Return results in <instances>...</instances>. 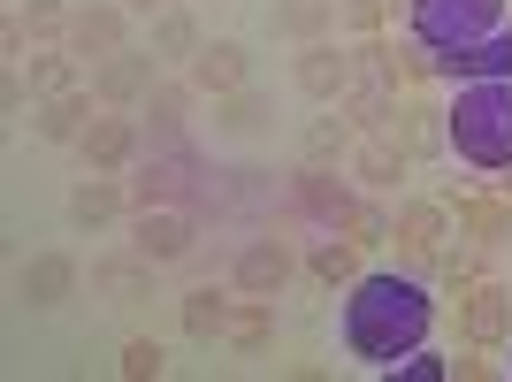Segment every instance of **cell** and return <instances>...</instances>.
I'll list each match as a JSON object with an SVG mask.
<instances>
[{
	"instance_id": "30bf717a",
	"label": "cell",
	"mask_w": 512,
	"mask_h": 382,
	"mask_svg": "<svg viewBox=\"0 0 512 382\" xmlns=\"http://www.w3.org/2000/svg\"><path fill=\"white\" fill-rule=\"evenodd\" d=\"M360 77V54L352 46H337V39H314V46H299V62H291V85L306 92V100H344V85Z\"/></svg>"
},
{
	"instance_id": "5b68a950",
	"label": "cell",
	"mask_w": 512,
	"mask_h": 382,
	"mask_svg": "<svg viewBox=\"0 0 512 382\" xmlns=\"http://www.w3.org/2000/svg\"><path fill=\"white\" fill-rule=\"evenodd\" d=\"M352 54H360V69L383 77L390 92H421L428 77H436V46H428L421 31H413V39H383V31H375V39H360Z\"/></svg>"
},
{
	"instance_id": "ba28073f",
	"label": "cell",
	"mask_w": 512,
	"mask_h": 382,
	"mask_svg": "<svg viewBox=\"0 0 512 382\" xmlns=\"http://www.w3.org/2000/svg\"><path fill=\"white\" fill-rule=\"evenodd\" d=\"M153 69H161V54H138V46H123V54H107L100 69H92V92H100V107H123V115H138V107H146V92L161 85V77H153Z\"/></svg>"
},
{
	"instance_id": "e575fe53",
	"label": "cell",
	"mask_w": 512,
	"mask_h": 382,
	"mask_svg": "<svg viewBox=\"0 0 512 382\" xmlns=\"http://www.w3.org/2000/svg\"><path fill=\"white\" fill-rule=\"evenodd\" d=\"M161 367H169V352H161L153 337H130L123 344V375L130 382H161Z\"/></svg>"
},
{
	"instance_id": "6da1fadb",
	"label": "cell",
	"mask_w": 512,
	"mask_h": 382,
	"mask_svg": "<svg viewBox=\"0 0 512 382\" xmlns=\"http://www.w3.org/2000/svg\"><path fill=\"white\" fill-rule=\"evenodd\" d=\"M428 321H436V306H428V291L413 276H360L352 298H344V344L375 367L413 352L428 337Z\"/></svg>"
},
{
	"instance_id": "3957f363",
	"label": "cell",
	"mask_w": 512,
	"mask_h": 382,
	"mask_svg": "<svg viewBox=\"0 0 512 382\" xmlns=\"http://www.w3.org/2000/svg\"><path fill=\"white\" fill-rule=\"evenodd\" d=\"M505 0H413V31H421L436 54H451V46H482L490 39V23Z\"/></svg>"
},
{
	"instance_id": "7c38bea8",
	"label": "cell",
	"mask_w": 512,
	"mask_h": 382,
	"mask_svg": "<svg viewBox=\"0 0 512 382\" xmlns=\"http://www.w3.org/2000/svg\"><path fill=\"white\" fill-rule=\"evenodd\" d=\"M77 283H85L77 253H31V260L16 268V298L31 306V314H54V306H69V298H77Z\"/></svg>"
},
{
	"instance_id": "f1b7e54d",
	"label": "cell",
	"mask_w": 512,
	"mask_h": 382,
	"mask_svg": "<svg viewBox=\"0 0 512 382\" xmlns=\"http://www.w3.org/2000/svg\"><path fill=\"white\" fill-rule=\"evenodd\" d=\"M199 16L192 8H161V16H153V54H161V62H192L199 54Z\"/></svg>"
},
{
	"instance_id": "8fae6325",
	"label": "cell",
	"mask_w": 512,
	"mask_h": 382,
	"mask_svg": "<svg viewBox=\"0 0 512 382\" xmlns=\"http://www.w3.org/2000/svg\"><path fill=\"white\" fill-rule=\"evenodd\" d=\"M459 230L451 222V199H406L398 207V222H390V245L413 260V268H436V245Z\"/></svg>"
},
{
	"instance_id": "4316f807",
	"label": "cell",
	"mask_w": 512,
	"mask_h": 382,
	"mask_svg": "<svg viewBox=\"0 0 512 382\" xmlns=\"http://www.w3.org/2000/svg\"><path fill=\"white\" fill-rule=\"evenodd\" d=\"M306 276H314V283H329V291H344V283L360 276V245H352L344 230H329V237L314 245V253H306Z\"/></svg>"
},
{
	"instance_id": "83f0119b",
	"label": "cell",
	"mask_w": 512,
	"mask_h": 382,
	"mask_svg": "<svg viewBox=\"0 0 512 382\" xmlns=\"http://www.w3.org/2000/svg\"><path fill=\"white\" fill-rule=\"evenodd\" d=\"M214 130H222V138H260V130H268V100H260L253 85L222 92V100H214Z\"/></svg>"
},
{
	"instance_id": "1f68e13d",
	"label": "cell",
	"mask_w": 512,
	"mask_h": 382,
	"mask_svg": "<svg viewBox=\"0 0 512 382\" xmlns=\"http://www.w3.org/2000/svg\"><path fill=\"white\" fill-rule=\"evenodd\" d=\"M390 222H398V214H383V207H375V199H352V207L337 214V230L352 237L360 253H367V245H390Z\"/></svg>"
},
{
	"instance_id": "d590c367",
	"label": "cell",
	"mask_w": 512,
	"mask_h": 382,
	"mask_svg": "<svg viewBox=\"0 0 512 382\" xmlns=\"http://www.w3.org/2000/svg\"><path fill=\"white\" fill-rule=\"evenodd\" d=\"M337 23L360 31V39H375V31L390 23V0H337Z\"/></svg>"
},
{
	"instance_id": "5bb4252c",
	"label": "cell",
	"mask_w": 512,
	"mask_h": 382,
	"mask_svg": "<svg viewBox=\"0 0 512 382\" xmlns=\"http://www.w3.org/2000/svg\"><path fill=\"white\" fill-rule=\"evenodd\" d=\"M291 276H299V260H291L283 237H253V245L237 253V268H230V283H237V291H253V298H276Z\"/></svg>"
},
{
	"instance_id": "e0dca14e",
	"label": "cell",
	"mask_w": 512,
	"mask_h": 382,
	"mask_svg": "<svg viewBox=\"0 0 512 382\" xmlns=\"http://www.w3.org/2000/svg\"><path fill=\"white\" fill-rule=\"evenodd\" d=\"M130 214V184L115 169H92L85 184L69 191V222H77V230H107V222H123Z\"/></svg>"
},
{
	"instance_id": "4dcf8cb0",
	"label": "cell",
	"mask_w": 512,
	"mask_h": 382,
	"mask_svg": "<svg viewBox=\"0 0 512 382\" xmlns=\"http://www.w3.org/2000/svg\"><path fill=\"white\" fill-rule=\"evenodd\" d=\"M77 69H85V62H77L62 39L39 46V54H23V77H31V92H39V100H46V92H69V85H77Z\"/></svg>"
},
{
	"instance_id": "f35d334b",
	"label": "cell",
	"mask_w": 512,
	"mask_h": 382,
	"mask_svg": "<svg viewBox=\"0 0 512 382\" xmlns=\"http://www.w3.org/2000/svg\"><path fill=\"white\" fill-rule=\"evenodd\" d=\"M505 375H512V367H505Z\"/></svg>"
},
{
	"instance_id": "8d00e7d4",
	"label": "cell",
	"mask_w": 512,
	"mask_h": 382,
	"mask_svg": "<svg viewBox=\"0 0 512 382\" xmlns=\"http://www.w3.org/2000/svg\"><path fill=\"white\" fill-rule=\"evenodd\" d=\"M31 100H39V92H31V77H23V69H8V77H0V107L16 115V107H31Z\"/></svg>"
},
{
	"instance_id": "d6a6232c",
	"label": "cell",
	"mask_w": 512,
	"mask_h": 382,
	"mask_svg": "<svg viewBox=\"0 0 512 382\" xmlns=\"http://www.w3.org/2000/svg\"><path fill=\"white\" fill-rule=\"evenodd\" d=\"M482 253H490V245H474L467 230H459V245L444 237V245H436V276H444V283H474V276H482Z\"/></svg>"
},
{
	"instance_id": "9c48e42d",
	"label": "cell",
	"mask_w": 512,
	"mask_h": 382,
	"mask_svg": "<svg viewBox=\"0 0 512 382\" xmlns=\"http://www.w3.org/2000/svg\"><path fill=\"white\" fill-rule=\"evenodd\" d=\"M77 153H85V169H115L123 176L138 153H146V123L138 115H123V107H100L92 115V130L77 138Z\"/></svg>"
},
{
	"instance_id": "f546056e",
	"label": "cell",
	"mask_w": 512,
	"mask_h": 382,
	"mask_svg": "<svg viewBox=\"0 0 512 382\" xmlns=\"http://www.w3.org/2000/svg\"><path fill=\"white\" fill-rule=\"evenodd\" d=\"M276 337V298H253V291H237V314H230V337L237 352H260V344Z\"/></svg>"
},
{
	"instance_id": "603a6c76",
	"label": "cell",
	"mask_w": 512,
	"mask_h": 382,
	"mask_svg": "<svg viewBox=\"0 0 512 382\" xmlns=\"http://www.w3.org/2000/svg\"><path fill=\"white\" fill-rule=\"evenodd\" d=\"M230 314H237V298H230V291H214V283H199V291L176 298V321H184V337H192V344L230 337Z\"/></svg>"
},
{
	"instance_id": "ffe728a7",
	"label": "cell",
	"mask_w": 512,
	"mask_h": 382,
	"mask_svg": "<svg viewBox=\"0 0 512 382\" xmlns=\"http://www.w3.org/2000/svg\"><path fill=\"white\" fill-rule=\"evenodd\" d=\"M291 207L337 230V214L352 207V191H344V176H337V169H321V161H299V176H291Z\"/></svg>"
},
{
	"instance_id": "4fadbf2b",
	"label": "cell",
	"mask_w": 512,
	"mask_h": 382,
	"mask_svg": "<svg viewBox=\"0 0 512 382\" xmlns=\"http://www.w3.org/2000/svg\"><path fill=\"white\" fill-rule=\"evenodd\" d=\"M444 199H451V222H459L474 245H490V253H497V245L512 237V199H505V184H497V191L459 184V191H444Z\"/></svg>"
},
{
	"instance_id": "7402d4cb",
	"label": "cell",
	"mask_w": 512,
	"mask_h": 382,
	"mask_svg": "<svg viewBox=\"0 0 512 382\" xmlns=\"http://www.w3.org/2000/svg\"><path fill=\"white\" fill-rule=\"evenodd\" d=\"M352 146H360V123H352V115L329 100V115H314V123H306L299 161H321V169H337V161H352Z\"/></svg>"
},
{
	"instance_id": "277c9868",
	"label": "cell",
	"mask_w": 512,
	"mask_h": 382,
	"mask_svg": "<svg viewBox=\"0 0 512 382\" xmlns=\"http://www.w3.org/2000/svg\"><path fill=\"white\" fill-rule=\"evenodd\" d=\"M451 321L467 344H512V291L497 276H474V283H451Z\"/></svg>"
},
{
	"instance_id": "d4e9b609",
	"label": "cell",
	"mask_w": 512,
	"mask_h": 382,
	"mask_svg": "<svg viewBox=\"0 0 512 382\" xmlns=\"http://www.w3.org/2000/svg\"><path fill=\"white\" fill-rule=\"evenodd\" d=\"M329 31H337V0H276V39L314 46Z\"/></svg>"
},
{
	"instance_id": "2e32d148",
	"label": "cell",
	"mask_w": 512,
	"mask_h": 382,
	"mask_svg": "<svg viewBox=\"0 0 512 382\" xmlns=\"http://www.w3.org/2000/svg\"><path fill=\"white\" fill-rule=\"evenodd\" d=\"M92 115H100V92H92V85L46 92V100H39V138H46V146H77V138L92 130Z\"/></svg>"
},
{
	"instance_id": "484cf974",
	"label": "cell",
	"mask_w": 512,
	"mask_h": 382,
	"mask_svg": "<svg viewBox=\"0 0 512 382\" xmlns=\"http://www.w3.org/2000/svg\"><path fill=\"white\" fill-rule=\"evenodd\" d=\"M184 184H192V169H184V161H146V169L130 176V207H176V199H184Z\"/></svg>"
},
{
	"instance_id": "ac0fdd59",
	"label": "cell",
	"mask_w": 512,
	"mask_h": 382,
	"mask_svg": "<svg viewBox=\"0 0 512 382\" xmlns=\"http://www.w3.org/2000/svg\"><path fill=\"white\" fill-rule=\"evenodd\" d=\"M184 77H192L207 100H222V92L253 85V62H245V46H237V39H214V46H199L192 62H184Z\"/></svg>"
},
{
	"instance_id": "74e56055",
	"label": "cell",
	"mask_w": 512,
	"mask_h": 382,
	"mask_svg": "<svg viewBox=\"0 0 512 382\" xmlns=\"http://www.w3.org/2000/svg\"><path fill=\"white\" fill-rule=\"evenodd\" d=\"M130 16H161V8H176V0H123Z\"/></svg>"
},
{
	"instance_id": "9a60e30c",
	"label": "cell",
	"mask_w": 512,
	"mask_h": 382,
	"mask_svg": "<svg viewBox=\"0 0 512 382\" xmlns=\"http://www.w3.org/2000/svg\"><path fill=\"white\" fill-rule=\"evenodd\" d=\"M92 291H100L107 306H146V298H153V260L138 253V245L92 260Z\"/></svg>"
},
{
	"instance_id": "7a4b0ae2",
	"label": "cell",
	"mask_w": 512,
	"mask_h": 382,
	"mask_svg": "<svg viewBox=\"0 0 512 382\" xmlns=\"http://www.w3.org/2000/svg\"><path fill=\"white\" fill-rule=\"evenodd\" d=\"M444 123H451V146H459L467 169H490V176L512 169V77L459 85V107H451Z\"/></svg>"
},
{
	"instance_id": "52a82bcc",
	"label": "cell",
	"mask_w": 512,
	"mask_h": 382,
	"mask_svg": "<svg viewBox=\"0 0 512 382\" xmlns=\"http://www.w3.org/2000/svg\"><path fill=\"white\" fill-rule=\"evenodd\" d=\"M62 46L85 69H100L107 54H123V46H130V8H123V0H85V8L69 16V39Z\"/></svg>"
},
{
	"instance_id": "836d02e7",
	"label": "cell",
	"mask_w": 512,
	"mask_h": 382,
	"mask_svg": "<svg viewBox=\"0 0 512 382\" xmlns=\"http://www.w3.org/2000/svg\"><path fill=\"white\" fill-rule=\"evenodd\" d=\"M16 16H23L31 39H69V16H77V8H69V0H23Z\"/></svg>"
},
{
	"instance_id": "8992f818",
	"label": "cell",
	"mask_w": 512,
	"mask_h": 382,
	"mask_svg": "<svg viewBox=\"0 0 512 382\" xmlns=\"http://www.w3.org/2000/svg\"><path fill=\"white\" fill-rule=\"evenodd\" d=\"M130 245H138L153 268H176V260H192V245H199V214L192 207H130Z\"/></svg>"
},
{
	"instance_id": "cb8c5ba5",
	"label": "cell",
	"mask_w": 512,
	"mask_h": 382,
	"mask_svg": "<svg viewBox=\"0 0 512 382\" xmlns=\"http://www.w3.org/2000/svg\"><path fill=\"white\" fill-rule=\"evenodd\" d=\"M406 169H413V153L398 146L390 130H367L360 146H352V176H360L367 191H390V184H398V176H406Z\"/></svg>"
},
{
	"instance_id": "d6986e66",
	"label": "cell",
	"mask_w": 512,
	"mask_h": 382,
	"mask_svg": "<svg viewBox=\"0 0 512 382\" xmlns=\"http://www.w3.org/2000/svg\"><path fill=\"white\" fill-rule=\"evenodd\" d=\"M390 138L413 153V161H428V153H444L451 146V123L436 115V107L421 100V92H398V115H390Z\"/></svg>"
},
{
	"instance_id": "44dd1931",
	"label": "cell",
	"mask_w": 512,
	"mask_h": 382,
	"mask_svg": "<svg viewBox=\"0 0 512 382\" xmlns=\"http://www.w3.org/2000/svg\"><path fill=\"white\" fill-rule=\"evenodd\" d=\"M192 100H199L192 77H161V85L146 92L138 115H146V138H153V146H176V130H184V115H192Z\"/></svg>"
}]
</instances>
